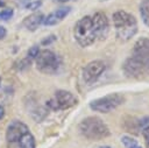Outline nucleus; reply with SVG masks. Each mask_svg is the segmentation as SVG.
I'll return each mask as SVG.
<instances>
[{
  "label": "nucleus",
  "mask_w": 149,
  "mask_h": 148,
  "mask_svg": "<svg viewBox=\"0 0 149 148\" xmlns=\"http://www.w3.org/2000/svg\"><path fill=\"white\" fill-rule=\"evenodd\" d=\"M56 40V37L54 36V35H50V36H48L47 38H44L43 41H42V44L43 45H47V44H50V43H52L54 41Z\"/></svg>",
  "instance_id": "obj_20"
},
{
  "label": "nucleus",
  "mask_w": 149,
  "mask_h": 148,
  "mask_svg": "<svg viewBox=\"0 0 149 148\" xmlns=\"http://www.w3.org/2000/svg\"><path fill=\"white\" fill-rule=\"evenodd\" d=\"M13 9L10 8H7V9H3L0 12V20H8L13 16Z\"/></svg>",
  "instance_id": "obj_17"
},
{
  "label": "nucleus",
  "mask_w": 149,
  "mask_h": 148,
  "mask_svg": "<svg viewBox=\"0 0 149 148\" xmlns=\"http://www.w3.org/2000/svg\"><path fill=\"white\" fill-rule=\"evenodd\" d=\"M74 37L79 45L81 47H88L95 42L97 33L93 27L92 16H84L81 17L74 26Z\"/></svg>",
  "instance_id": "obj_4"
},
{
  "label": "nucleus",
  "mask_w": 149,
  "mask_h": 148,
  "mask_svg": "<svg viewBox=\"0 0 149 148\" xmlns=\"http://www.w3.org/2000/svg\"><path fill=\"white\" fill-rule=\"evenodd\" d=\"M35 64L36 69L45 75H54L58 71L61 66V59L59 57L49 49L40 50L37 56L35 57Z\"/></svg>",
  "instance_id": "obj_5"
},
{
  "label": "nucleus",
  "mask_w": 149,
  "mask_h": 148,
  "mask_svg": "<svg viewBox=\"0 0 149 148\" xmlns=\"http://www.w3.org/2000/svg\"><path fill=\"white\" fill-rule=\"evenodd\" d=\"M3 117H5V108H3V106L0 105V120H2Z\"/></svg>",
  "instance_id": "obj_22"
},
{
  "label": "nucleus",
  "mask_w": 149,
  "mask_h": 148,
  "mask_svg": "<svg viewBox=\"0 0 149 148\" xmlns=\"http://www.w3.org/2000/svg\"><path fill=\"white\" fill-rule=\"evenodd\" d=\"M79 132L84 138L92 141L102 140L109 135V129L104 120L94 115L87 117L80 121Z\"/></svg>",
  "instance_id": "obj_3"
},
{
  "label": "nucleus",
  "mask_w": 149,
  "mask_h": 148,
  "mask_svg": "<svg viewBox=\"0 0 149 148\" xmlns=\"http://www.w3.org/2000/svg\"><path fill=\"white\" fill-rule=\"evenodd\" d=\"M106 64L101 59H95L90 62L85 68L83 69V79L86 84H92L94 83L105 71Z\"/></svg>",
  "instance_id": "obj_8"
},
{
  "label": "nucleus",
  "mask_w": 149,
  "mask_h": 148,
  "mask_svg": "<svg viewBox=\"0 0 149 148\" xmlns=\"http://www.w3.org/2000/svg\"><path fill=\"white\" fill-rule=\"evenodd\" d=\"M38 51H40L38 45H33L31 48H29V50H28V52H27V58H29L30 61L35 59V57L37 56Z\"/></svg>",
  "instance_id": "obj_16"
},
{
  "label": "nucleus",
  "mask_w": 149,
  "mask_h": 148,
  "mask_svg": "<svg viewBox=\"0 0 149 148\" xmlns=\"http://www.w3.org/2000/svg\"><path fill=\"white\" fill-rule=\"evenodd\" d=\"M70 7H61V8H58L57 10H55L54 13H55V15L57 16V19L61 21V20H63L69 13H70Z\"/></svg>",
  "instance_id": "obj_15"
},
{
  "label": "nucleus",
  "mask_w": 149,
  "mask_h": 148,
  "mask_svg": "<svg viewBox=\"0 0 149 148\" xmlns=\"http://www.w3.org/2000/svg\"><path fill=\"white\" fill-rule=\"evenodd\" d=\"M43 20H44V15L42 13H33L23 20V26L28 30L35 31L38 28V26L43 23Z\"/></svg>",
  "instance_id": "obj_12"
},
{
  "label": "nucleus",
  "mask_w": 149,
  "mask_h": 148,
  "mask_svg": "<svg viewBox=\"0 0 149 148\" xmlns=\"http://www.w3.org/2000/svg\"><path fill=\"white\" fill-rule=\"evenodd\" d=\"M142 134L144 138V142H146V148H149V126L144 127L142 129Z\"/></svg>",
  "instance_id": "obj_19"
},
{
  "label": "nucleus",
  "mask_w": 149,
  "mask_h": 148,
  "mask_svg": "<svg viewBox=\"0 0 149 148\" xmlns=\"http://www.w3.org/2000/svg\"><path fill=\"white\" fill-rule=\"evenodd\" d=\"M28 132H29V128L24 122L20 120H13L8 124L6 128V141L7 143L17 141Z\"/></svg>",
  "instance_id": "obj_9"
},
{
  "label": "nucleus",
  "mask_w": 149,
  "mask_h": 148,
  "mask_svg": "<svg viewBox=\"0 0 149 148\" xmlns=\"http://www.w3.org/2000/svg\"><path fill=\"white\" fill-rule=\"evenodd\" d=\"M7 148H35V138L30 132H28L17 141L7 143Z\"/></svg>",
  "instance_id": "obj_11"
},
{
  "label": "nucleus",
  "mask_w": 149,
  "mask_h": 148,
  "mask_svg": "<svg viewBox=\"0 0 149 148\" xmlns=\"http://www.w3.org/2000/svg\"><path fill=\"white\" fill-rule=\"evenodd\" d=\"M42 5V2L40 0H35V1H30L29 3H27V8L30 9V10H35V9H38V7Z\"/></svg>",
  "instance_id": "obj_18"
},
{
  "label": "nucleus",
  "mask_w": 149,
  "mask_h": 148,
  "mask_svg": "<svg viewBox=\"0 0 149 148\" xmlns=\"http://www.w3.org/2000/svg\"><path fill=\"white\" fill-rule=\"evenodd\" d=\"M97 148H111V147H108V146H99Z\"/></svg>",
  "instance_id": "obj_23"
},
{
  "label": "nucleus",
  "mask_w": 149,
  "mask_h": 148,
  "mask_svg": "<svg viewBox=\"0 0 149 148\" xmlns=\"http://www.w3.org/2000/svg\"><path fill=\"white\" fill-rule=\"evenodd\" d=\"M122 70L132 78H141L149 72V37H141L135 42L132 55L125 61Z\"/></svg>",
  "instance_id": "obj_1"
},
{
  "label": "nucleus",
  "mask_w": 149,
  "mask_h": 148,
  "mask_svg": "<svg viewBox=\"0 0 149 148\" xmlns=\"http://www.w3.org/2000/svg\"><path fill=\"white\" fill-rule=\"evenodd\" d=\"M0 84H1V78H0Z\"/></svg>",
  "instance_id": "obj_26"
},
{
  "label": "nucleus",
  "mask_w": 149,
  "mask_h": 148,
  "mask_svg": "<svg viewBox=\"0 0 149 148\" xmlns=\"http://www.w3.org/2000/svg\"><path fill=\"white\" fill-rule=\"evenodd\" d=\"M140 14L143 22L149 27V0H143L140 6Z\"/></svg>",
  "instance_id": "obj_13"
},
{
  "label": "nucleus",
  "mask_w": 149,
  "mask_h": 148,
  "mask_svg": "<svg viewBox=\"0 0 149 148\" xmlns=\"http://www.w3.org/2000/svg\"><path fill=\"white\" fill-rule=\"evenodd\" d=\"M125 103V97L120 93H109L90 103V108L99 113H109Z\"/></svg>",
  "instance_id": "obj_6"
},
{
  "label": "nucleus",
  "mask_w": 149,
  "mask_h": 148,
  "mask_svg": "<svg viewBox=\"0 0 149 148\" xmlns=\"http://www.w3.org/2000/svg\"><path fill=\"white\" fill-rule=\"evenodd\" d=\"M59 2H66V1H69V0H58Z\"/></svg>",
  "instance_id": "obj_24"
},
{
  "label": "nucleus",
  "mask_w": 149,
  "mask_h": 148,
  "mask_svg": "<svg viewBox=\"0 0 149 148\" xmlns=\"http://www.w3.org/2000/svg\"><path fill=\"white\" fill-rule=\"evenodd\" d=\"M113 24L116 37L120 41L126 42L137 33L136 19L125 10H118L113 14Z\"/></svg>",
  "instance_id": "obj_2"
},
{
  "label": "nucleus",
  "mask_w": 149,
  "mask_h": 148,
  "mask_svg": "<svg viewBox=\"0 0 149 148\" xmlns=\"http://www.w3.org/2000/svg\"><path fill=\"white\" fill-rule=\"evenodd\" d=\"M77 103L78 99L74 94L65 90H58L55 93V96L47 101V107L48 110H52V111H62L77 105Z\"/></svg>",
  "instance_id": "obj_7"
},
{
  "label": "nucleus",
  "mask_w": 149,
  "mask_h": 148,
  "mask_svg": "<svg viewBox=\"0 0 149 148\" xmlns=\"http://www.w3.org/2000/svg\"><path fill=\"white\" fill-rule=\"evenodd\" d=\"M7 35V30L3 26H0V40H3Z\"/></svg>",
  "instance_id": "obj_21"
},
{
  "label": "nucleus",
  "mask_w": 149,
  "mask_h": 148,
  "mask_svg": "<svg viewBox=\"0 0 149 148\" xmlns=\"http://www.w3.org/2000/svg\"><path fill=\"white\" fill-rule=\"evenodd\" d=\"M121 142L123 143V146H125L126 148H142V147L136 142V140L133 139V138H130V136H122V138H121Z\"/></svg>",
  "instance_id": "obj_14"
},
{
  "label": "nucleus",
  "mask_w": 149,
  "mask_h": 148,
  "mask_svg": "<svg viewBox=\"0 0 149 148\" xmlns=\"http://www.w3.org/2000/svg\"><path fill=\"white\" fill-rule=\"evenodd\" d=\"M92 22H93L94 30L97 33V37L105 38V36L108 33V20L106 15L101 12H98L92 16Z\"/></svg>",
  "instance_id": "obj_10"
},
{
  "label": "nucleus",
  "mask_w": 149,
  "mask_h": 148,
  "mask_svg": "<svg viewBox=\"0 0 149 148\" xmlns=\"http://www.w3.org/2000/svg\"><path fill=\"white\" fill-rule=\"evenodd\" d=\"M2 5H3V2H2V1H1V0H0V7H1V6H2Z\"/></svg>",
  "instance_id": "obj_25"
}]
</instances>
